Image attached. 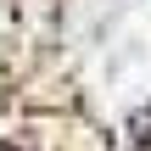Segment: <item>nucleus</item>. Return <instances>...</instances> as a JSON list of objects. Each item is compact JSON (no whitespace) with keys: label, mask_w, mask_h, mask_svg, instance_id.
<instances>
[{"label":"nucleus","mask_w":151,"mask_h":151,"mask_svg":"<svg viewBox=\"0 0 151 151\" xmlns=\"http://www.w3.org/2000/svg\"><path fill=\"white\" fill-rule=\"evenodd\" d=\"M0 151H17V146H0Z\"/></svg>","instance_id":"f257e3e1"}]
</instances>
